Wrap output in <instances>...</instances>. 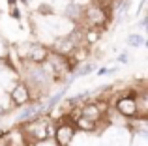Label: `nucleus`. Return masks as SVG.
Masks as SVG:
<instances>
[{"label":"nucleus","instance_id":"1","mask_svg":"<svg viewBox=\"0 0 148 146\" xmlns=\"http://www.w3.org/2000/svg\"><path fill=\"white\" fill-rule=\"evenodd\" d=\"M112 23V11L103 8L101 4H98L96 0H92L83 13V28H98L105 30L109 25Z\"/></svg>","mask_w":148,"mask_h":146},{"label":"nucleus","instance_id":"2","mask_svg":"<svg viewBox=\"0 0 148 146\" xmlns=\"http://www.w3.org/2000/svg\"><path fill=\"white\" fill-rule=\"evenodd\" d=\"M137 88H127L112 98L111 101V111L116 113L124 120H135L137 118Z\"/></svg>","mask_w":148,"mask_h":146},{"label":"nucleus","instance_id":"3","mask_svg":"<svg viewBox=\"0 0 148 146\" xmlns=\"http://www.w3.org/2000/svg\"><path fill=\"white\" fill-rule=\"evenodd\" d=\"M54 135H53V143L54 146H71L73 141H75L77 135V129L73 126V120L68 116V114H62L54 120Z\"/></svg>","mask_w":148,"mask_h":146},{"label":"nucleus","instance_id":"4","mask_svg":"<svg viewBox=\"0 0 148 146\" xmlns=\"http://www.w3.org/2000/svg\"><path fill=\"white\" fill-rule=\"evenodd\" d=\"M10 103L13 109H23L30 105V88L23 79H17L10 90Z\"/></svg>","mask_w":148,"mask_h":146},{"label":"nucleus","instance_id":"5","mask_svg":"<svg viewBox=\"0 0 148 146\" xmlns=\"http://www.w3.org/2000/svg\"><path fill=\"white\" fill-rule=\"evenodd\" d=\"M51 55L49 45H45L43 41H30V49H28V58L26 62L34 64V66H43L47 62Z\"/></svg>","mask_w":148,"mask_h":146},{"label":"nucleus","instance_id":"6","mask_svg":"<svg viewBox=\"0 0 148 146\" xmlns=\"http://www.w3.org/2000/svg\"><path fill=\"white\" fill-rule=\"evenodd\" d=\"M49 49H51V53H54V55L68 58V56H71V53L75 51V45H73L71 41H69L68 38H66V34H64V36L54 38L53 45H49Z\"/></svg>","mask_w":148,"mask_h":146},{"label":"nucleus","instance_id":"7","mask_svg":"<svg viewBox=\"0 0 148 146\" xmlns=\"http://www.w3.org/2000/svg\"><path fill=\"white\" fill-rule=\"evenodd\" d=\"M83 13H84V8L79 6V4H75V2H68V6H66V10H64V17L69 19V21L73 23V26L83 25Z\"/></svg>","mask_w":148,"mask_h":146},{"label":"nucleus","instance_id":"8","mask_svg":"<svg viewBox=\"0 0 148 146\" xmlns=\"http://www.w3.org/2000/svg\"><path fill=\"white\" fill-rule=\"evenodd\" d=\"M98 68H96V62H92V60H88V62H83V64H79L77 66V70L73 71V79H77V77H86V75H90V73H94Z\"/></svg>","mask_w":148,"mask_h":146},{"label":"nucleus","instance_id":"9","mask_svg":"<svg viewBox=\"0 0 148 146\" xmlns=\"http://www.w3.org/2000/svg\"><path fill=\"white\" fill-rule=\"evenodd\" d=\"M101 38H103V30H98V28H84V45L92 47V45L98 43Z\"/></svg>","mask_w":148,"mask_h":146},{"label":"nucleus","instance_id":"10","mask_svg":"<svg viewBox=\"0 0 148 146\" xmlns=\"http://www.w3.org/2000/svg\"><path fill=\"white\" fill-rule=\"evenodd\" d=\"M126 43H127V47L141 49V47H145L146 40H145V36H143V34H139V32H133V34H130V36L126 38Z\"/></svg>","mask_w":148,"mask_h":146},{"label":"nucleus","instance_id":"11","mask_svg":"<svg viewBox=\"0 0 148 146\" xmlns=\"http://www.w3.org/2000/svg\"><path fill=\"white\" fill-rule=\"evenodd\" d=\"M36 13L43 15V17H53V15H54V8L51 6V4H47V2H41L40 6L36 8Z\"/></svg>","mask_w":148,"mask_h":146},{"label":"nucleus","instance_id":"12","mask_svg":"<svg viewBox=\"0 0 148 146\" xmlns=\"http://www.w3.org/2000/svg\"><path fill=\"white\" fill-rule=\"evenodd\" d=\"M116 62H118V64H127V62H130V51L124 49V51L116 56Z\"/></svg>","mask_w":148,"mask_h":146},{"label":"nucleus","instance_id":"13","mask_svg":"<svg viewBox=\"0 0 148 146\" xmlns=\"http://www.w3.org/2000/svg\"><path fill=\"white\" fill-rule=\"evenodd\" d=\"M10 17L11 19H15V21H23V15H21V10H19V8L17 6H15V8H10Z\"/></svg>","mask_w":148,"mask_h":146},{"label":"nucleus","instance_id":"14","mask_svg":"<svg viewBox=\"0 0 148 146\" xmlns=\"http://www.w3.org/2000/svg\"><path fill=\"white\" fill-rule=\"evenodd\" d=\"M137 26H139V28H143V30H145V28H146V26H148V17H143V19H141V21H139V23H137Z\"/></svg>","mask_w":148,"mask_h":146},{"label":"nucleus","instance_id":"15","mask_svg":"<svg viewBox=\"0 0 148 146\" xmlns=\"http://www.w3.org/2000/svg\"><path fill=\"white\" fill-rule=\"evenodd\" d=\"M96 73H98L99 77H103V75H109V68H98V70H96Z\"/></svg>","mask_w":148,"mask_h":146},{"label":"nucleus","instance_id":"16","mask_svg":"<svg viewBox=\"0 0 148 146\" xmlns=\"http://www.w3.org/2000/svg\"><path fill=\"white\" fill-rule=\"evenodd\" d=\"M8 113H10V109H8V107H4V105H0V118H4Z\"/></svg>","mask_w":148,"mask_h":146},{"label":"nucleus","instance_id":"17","mask_svg":"<svg viewBox=\"0 0 148 146\" xmlns=\"http://www.w3.org/2000/svg\"><path fill=\"white\" fill-rule=\"evenodd\" d=\"M8 6H10V8H15V6H17V0H8Z\"/></svg>","mask_w":148,"mask_h":146},{"label":"nucleus","instance_id":"18","mask_svg":"<svg viewBox=\"0 0 148 146\" xmlns=\"http://www.w3.org/2000/svg\"><path fill=\"white\" fill-rule=\"evenodd\" d=\"M6 133H8V131H6V129H0V141H2V139H4V137H6Z\"/></svg>","mask_w":148,"mask_h":146},{"label":"nucleus","instance_id":"19","mask_svg":"<svg viewBox=\"0 0 148 146\" xmlns=\"http://www.w3.org/2000/svg\"><path fill=\"white\" fill-rule=\"evenodd\" d=\"M36 146H54V144L49 141V143H41V144H36Z\"/></svg>","mask_w":148,"mask_h":146},{"label":"nucleus","instance_id":"20","mask_svg":"<svg viewBox=\"0 0 148 146\" xmlns=\"http://www.w3.org/2000/svg\"><path fill=\"white\" fill-rule=\"evenodd\" d=\"M17 4H23V6H28V0H17Z\"/></svg>","mask_w":148,"mask_h":146}]
</instances>
